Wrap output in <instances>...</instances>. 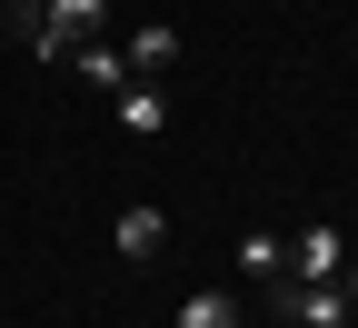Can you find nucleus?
Wrapping results in <instances>:
<instances>
[{
  "label": "nucleus",
  "mask_w": 358,
  "mask_h": 328,
  "mask_svg": "<svg viewBox=\"0 0 358 328\" xmlns=\"http://www.w3.org/2000/svg\"><path fill=\"white\" fill-rule=\"evenodd\" d=\"M60 70H70V80H90V90H110V100L129 90V60H120V40H110V30H100V40H80Z\"/></svg>",
  "instance_id": "20e7f679"
},
{
  "label": "nucleus",
  "mask_w": 358,
  "mask_h": 328,
  "mask_svg": "<svg viewBox=\"0 0 358 328\" xmlns=\"http://www.w3.org/2000/svg\"><path fill=\"white\" fill-rule=\"evenodd\" d=\"M10 40L40 60V40H50V20H40V0H10Z\"/></svg>",
  "instance_id": "1a4fd4ad"
},
{
  "label": "nucleus",
  "mask_w": 358,
  "mask_h": 328,
  "mask_svg": "<svg viewBox=\"0 0 358 328\" xmlns=\"http://www.w3.org/2000/svg\"><path fill=\"white\" fill-rule=\"evenodd\" d=\"M338 299H348V308H358V249H348V269H338Z\"/></svg>",
  "instance_id": "9d476101"
},
{
  "label": "nucleus",
  "mask_w": 358,
  "mask_h": 328,
  "mask_svg": "<svg viewBox=\"0 0 358 328\" xmlns=\"http://www.w3.org/2000/svg\"><path fill=\"white\" fill-rule=\"evenodd\" d=\"M348 249H358L348 229H308V239H299V259H289V278H338V269H348Z\"/></svg>",
  "instance_id": "39448f33"
},
{
  "label": "nucleus",
  "mask_w": 358,
  "mask_h": 328,
  "mask_svg": "<svg viewBox=\"0 0 358 328\" xmlns=\"http://www.w3.org/2000/svg\"><path fill=\"white\" fill-rule=\"evenodd\" d=\"M239 269L259 278V289H279V278H289V239H279V229H249V239H239Z\"/></svg>",
  "instance_id": "0eeeda50"
},
{
  "label": "nucleus",
  "mask_w": 358,
  "mask_h": 328,
  "mask_svg": "<svg viewBox=\"0 0 358 328\" xmlns=\"http://www.w3.org/2000/svg\"><path fill=\"white\" fill-rule=\"evenodd\" d=\"M110 110H120V129H129V139H159V129H169V100H159L150 80H129L120 100H110Z\"/></svg>",
  "instance_id": "423d86ee"
},
{
  "label": "nucleus",
  "mask_w": 358,
  "mask_h": 328,
  "mask_svg": "<svg viewBox=\"0 0 358 328\" xmlns=\"http://www.w3.org/2000/svg\"><path fill=\"white\" fill-rule=\"evenodd\" d=\"M120 60H129V80H159V70H179V30L169 20H140L120 40Z\"/></svg>",
  "instance_id": "7ed1b4c3"
},
{
  "label": "nucleus",
  "mask_w": 358,
  "mask_h": 328,
  "mask_svg": "<svg viewBox=\"0 0 358 328\" xmlns=\"http://www.w3.org/2000/svg\"><path fill=\"white\" fill-rule=\"evenodd\" d=\"M40 20H50V40H40V60L60 70V60L80 50V40H100V30H110V0H40Z\"/></svg>",
  "instance_id": "f257e3e1"
},
{
  "label": "nucleus",
  "mask_w": 358,
  "mask_h": 328,
  "mask_svg": "<svg viewBox=\"0 0 358 328\" xmlns=\"http://www.w3.org/2000/svg\"><path fill=\"white\" fill-rule=\"evenodd\" d=\"M179 328H239V308L219 289H189V299H179Z\"/></svg>",
  "instance_id": "6e6552de"
},
{
  "label": "nucleus",
  "mask_w": 358,
  "mask_h": 328,
  "mask_svg": "<svg viewBox=\"0 0 358 328\" xmlns=\"http://www.w3.org/2000/svg\"><path fill=\"white\" fill-rule=\"evenodd\" d=\"M110 249H120L129 269H150V259L169 249V209H150V199H129V209L110 219Z\"/></svg>",
  "instance_id": "f03ea898"
}]
</instances>
